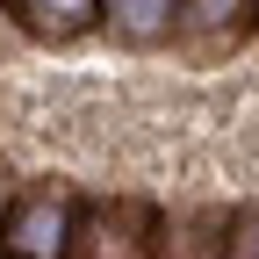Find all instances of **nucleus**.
I'll return each instance as SVG.
<instances>
[{
    "label": "nucleus",
    "instance_id": "1",
    "mask_svg": "<svg viewBox=\"0 0 259 259\" xmlns=\"http://www.w3.org/2000/svg\"><path fill=\"white\" fill-rule=\"evenodd\" d=\"M65 259H158V209L144 202H79Z\"/></svg>",
    "mask_w": 259,
    "mask_h": 259
},
{
    "label": "nucleus",
    "instance_id": "2",
    "mask_svg": "<svg viewBox=\"0 0 259 259\" xmlns=\"http://www.w3.org/2000/svg\"><path fill=\"white\" fill-rule=\"evenodd\" d=\"M72 216H79V202L65 187H29V194H15V209H8L0 252H8V259H65V252H72Z\"/></svg>",
    "mask_w": 259,
    "mask_h": 259
},
{
    "label": "nucleus",
    "instance_id": "3",
    "mask_svg": "<svg viewBox=\"0 0 259 259\" xmlns=\"http://www.w3.org/2000/svg\"><path fill=\"white\" fill-rule=\"evenodd\" d=\"M158 259H231V216L223 209H173V216H158Z\"/></svg>",
    "mask_w": 259,
    "mask_h": 259
},
{
    "label": "nucleus",
    "instance_id": "4",
    "mask_svg": "<svg viewBox=\"0 0 259 259\" xmlns=\"http://www.w3.org/2000/svg\"><path fill=\"white\" fill-rule=\"evenodd\" d=\"M15 22L29 29V36H44V44H72L79 29L101 22V0H8Z\"/></svg>",
    "mask_w": 259,
    "mask_h": 259
},
{
    "label": "nucleus",
    "instance_id": "5",
    "mask_svg": "<svg viewBox=\"0 0 259 259\" xmlns=\"http://www.w3.org/2000/svg\"><path fill=\"white\" fill-rule=\"evenodd\" d=\"M101 22L122 44H158L180 29V0H101Z\"/></svg>",
    "mask_w": 259,
    "mask_h": 259
},
{
    "label": "nucleus",
    "instance_id": "6",
    "mask_svg": "<svg viewBox=\"0 0 259 259\" xmlns=\"http://www.w3.org/2000/svg\"><path fill=\"white\" fill-rule=\"evenodd\" d=\"M245 22H259V0H180V36L187 44H231Z\"/></svg>",
    "mask_w": 259,
    "mask_h": 259
},
{
    "label": "nucleus",
    "instance_id": "7",
    "mask_svg": "<svg viewBox=\"0 0 259 259\" xmlns=\"http://www.w3.org/2000/svg\"><path fill=\"white\" fill-rule=\"evenodd\" d=\"M231 259H259V202L231 209Z\"/></svg>",
    "mask_w": 259,
    "mask_h": 259
},
{
    "label": "nucleus",
    "instance_id": "8",
    "mask_svg": "<svg viewBox=\"0 0 259 259\" xmlns=\"http://www.w3.org/2000/svg\"><path fill=\"white\" fill-rule=\"evenodd\" d=\"M15 194H22V187H15V173H8V158H0V231H8V209H15Z\"/></svg>",
    "mask_w": 259,
    "mask_h": 259
}]
</instances>
